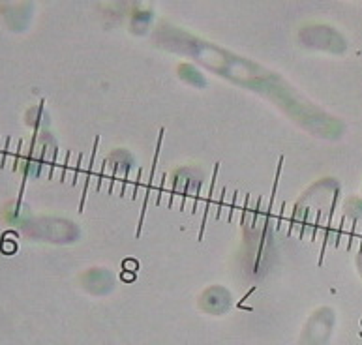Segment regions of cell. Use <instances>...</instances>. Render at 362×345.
Here are the masks:
<instances>
[{"mask_svg":"<svg viewBox=\"0 0 362 345\" xmlns=\"http://www.w3.org/2000/svg\"><path fill=\"white\" fill-rule=\"evenodd\" d=\"M154 40L160 47L180 54V57H188L195 64L211 70L212 74L231 81L233 85L243 86V88L265 96L267 100H271L278 107L284 109L291 119L306 126L310 131L323 134L327 137H336V131L338 134L341 131V126L336 122V119L327 117V113L315 107L314 103H310L280 74L246 59L243 54L233 53L218 43L199 38L195 34H189L188 30L169 25V23H162L156 28Z\"/></svg>","mask_w":362,"mask_h":345,"instance_id":"6da1fadb","label":"cell"},{"mask_svg":"<svg viewBox=\"0 0 362 345\" xmlns=\"http://www.w3.org/2000/svg\"><path fill=\"white\" fill-rule=\"evenodd\" d=\"M177 70H179L180 79L188 83V85H192V86H205L206 85L205 76H203V74L197 70V66L195 64L184 62V64H180Z\"/></svg>","mask_w":362,"mask_h":345,"instance_id":"277c9868","label":"cell"},{"mask_svg":"<svg viewBox=\"0 0 362 345\" xmlns=\"http://www.w3.org/2000/svg\"><path fill=\"white\" fill-rule=\"evenodd\" d=\"M332 319L334 315L329 310H321L319 313H315L308 323L306 334H304V345H323L329 338Z\"/></svg>","mask_w":362,"mask_h":345,"instance_id":"3957f363","label":"cell"},{"mask_svg":"<svg viewBox=\"0 0 362 345\" xmlns=\"http://www.w3.org/2000/svg\"><path fill=\"white\" fill-rule=\"evenodd\" d=\"M298 40L304 47L314 49V51H323L330 54H344L347 51L346 36L325 23H314V25L303 27L298 30Z\"/></svg>","mask_w":362,"mask_h":345,"instance_id":"7a4b0ae2","label":"cell"}]
</instances>
